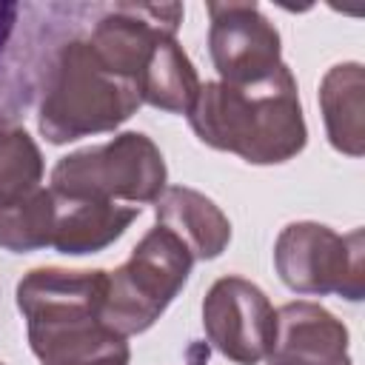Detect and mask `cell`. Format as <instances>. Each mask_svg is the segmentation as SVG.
<instances>
[{
	"label": "cell",
	"mask_w": 365,
	"mask_h": 365,
	"mask_svg": "<svg viewBox=\"0 0 365 365\" xmlns=\"http://www.w3.org/2000/svg\"><path fill=\"white\" fill-rule=\"evenodd\" d=\"M268 365H351L348 328L328 308L294 299L277 308V334Z\"/></svg>",
	"instance_id": "10"
},
{
	"label": "cell",
	"mask_w": 365,
	"mask_h": 365,
	"mask_svg": "<svg viewBox=\"0 0 365 365\" xmlns=\"http://www.w3.org/2000/svg\"><path fill=\"white\" fill-rule=\"evenodd\" d=\"M182 23L180 3L163 6H137L117 3L111 6L86 37L97 60L117 77L131 80L137 86V74L163 34H177Z\"/></svg>",
	"instance_id": "9"
},
{
	"label": "cell",
	"mask_w": 365,
	"mask_h": 365,
	"mask_svg": "<svg viewBox=\"0 0 365 365\" xmlns=\"http://www.w3.org/2000/svg\"><path fill=\"white\" fill-rule=\"evenodd\" d=\"M274 265L297 294H336L356 302L365 294L362 228L336 234L322 222H291L274 242Z\"/></svg>",
	"instance_id": "6"
},
{
	"label": "cell",
	"mask_w": 365,
	"mask_h": 365,
	"mask_svg": "<svg viewBox=\"0 0 365 365\" xmlns=\"http://www.w3.org/2000/svg\"><path fill=\"white\" fill-rule=\"evenodd\" d=\"M194 257L168 228H151L131 257L108 271L103 325L120 336L148 331L188 282Z\"/></svg>",
	"instance_id": "5"
},
{
	"label": "cell",
	"mask_w": 365,
	"mask_h": 365,
	"mask_svg": "<svg viewBox=\"0 0 365 365\" xmlns=\"http://www.w3.org/2000/svg\"><path fill=\"white\" fill-rule=\"evenodd\" d=\"M200 86L197 68L177 43V34H163L137 74L140 100L168 114H188Z\"/></svg>",
	"instance_id": "14"
},
{
	"label": "cell",
	"mask_w": 365,
	"mask_h": 365,
	"mask_svg": "<svg viewBox=\"0 0 365 365\" xmlns=\"http://www.w3.org/2000/svg\"><path fill=\"white\" fill-rule=\"evenodd\" d=\"M188 123L200 143L237 154L251 165L288 163L308 140L299 88L285 63L257 86L202 83Z\"/></svg>",
	"instance_id": "1"
},
{
	"label": "cell",
	"mask_w": 365,
	"mask_h": 365,
	"mask_svg": "<svg viewBox=\"0 0 365 365\" xmlns=\"http://www.w3.org/2000/svg\"><path fill=\"white\" fill-rule=\"evenodd\" d=\"M208 51L228 86H257L282 66V43L277 26L257 3H208Z\"/></svg>",
	"instance_id": "8"
},
{
	"label": "cell",
	"mask_w": 365,
	"mask_h": 365,
	"mask_svg": "<svg viewBox=\"0 0 365 365\" xmlns=\"http://www.w3.org/2000/svg\"><path fill=\"white\" fill-rule=\"evenodd\" d=\"M17 6L14 3H0V54H3V48H6V43H9V37H11V31H14V23H17Z\"/></svg>",
	"instance_id": "17"
},
{
	"label": "cell",
	"mask_w": 365,
	"mask_h": 365,
	"mask_svg": "<svg viewBox=\"0 0 365 365\" xmlns=\"http://www.w3.org/2000/svg\"><path fill=\"white\" fill-rule=\"evenodd\" d=\"M54 202L57 214L51 248L66 257H83L108 248L140 217L137 205H117L108 200H74L54 194Z\"/></svg>",
	"instance_id": "11"
},
{
	"label": "cell",
	"mask_w": 365,
	"mask_h": 365,
	"mask_svg": "<svg viewBox=\"0 0 365 365\" xmlns=\"http://www.w3.org/2000/svg\"><path fill=\"white\" fill-rule=\"evenodd\" d=\"M208 342L237 365H259L277 334V311L265 291L245 277H220L202 299Z\"/></svg>",
	"instance_id": "7"
},
{
	"label": "cell",
	"mask_w": 365,
	"mask_h": 365,
	"mask_svg": "<svg viewBox=\"0 0 365 365\" xmlns=\"http://www.w3.org/2000/svg\"><path fill=\"white\" fill-rule=\"evenodd\" d=\"M143 106L137 86L111 74L88 40H68L60 46L43 86L37 128L54 143H74L80 137L106 134L123 125Z\"/></svg>",
	"instance_id": "3"
},
{
	"label": "cell",
	"mask_w": 365,
	"mask_h": 365,
	"mask_svg": "<svg viewBox=\"0 0 365 365\" xmlns=\"http://www.w3.org/2000/svg\"><path fill=\"white\" fill-rule=\"evenodd\" d=\"M128 359H131V351H120L97 359H71V362H51V365H128Z\"/></svg>",
	"instance_id": "18"
},
{
	"label": "cell",
	"mask_w": 365,
	"mask_h": 365,
	"mask_svg": "<svg viewBox=\"0 0 365 365\" xmlns=\"http://www.w3.org/2000/svg\"><path fill=\"white\" fill-rule=\"evenodd\" d=\"M54 214V194L43 185L14 202L0 205V248L11 254H29L51 245Z\"/></svg>",
	"instance_id": "15"
},
{
	"label": "cell",
	"mask_w": 365,
	"mask_h": 365,
	"mask_svg": "<svg viewBox=\"0 0 365 365\" xmlns=\"http://www.w3.org/2000/svg\"><path fill=\"white\" fill-rule=\"evenodd\" d=\"M165 160L151 137L123 131L103 145H88L57 160L51 168V194L74 200H125L137 208L157 202L165 191Z\"/></svg>",
	"instance_id": "4"
},
{
	"label": "cell",
	"mask_w": 365,
	"mask_h": 365,
	"mask_svg": "<svg viewBox=\"0 0 365 365\" xmlns=\"http://www.w3.org/2000/svg\"><path fill=\"white\" fill-rule=\"evenodd\" d=\"M108 271L31 268L17 282L31 354L43 362L97 359L128 351L125 336L103 325Z\"/></svg>",
	"instance_id": "2"
},
{
	"label": "cell",
	"mask_w": 365,
	"mask_h": 365,
	"mask_svg": "<svg viewBox=\"0 0 365 365\" xmlns=\"http://www.w3.org/2000/svg\"><path fill=\"white\" fill-rule=\"evenodd\" d=\"M157 225L168 228L194 259H217L231 242V222L214 200L185 185H165L154 202Z\"/></svg>",
	"instance_id": "12"
},
{
	"label": "cell",
	"mask_w": 365,
	"mask_h": 365,
	"mask_svg": "<svg viewBox=\"0 0 365 365\" xmlns=\"http://www.w3.org/2000/svg\"><path fill=\"white\" fill-rule=\"evenodd\" d=\"M319 108L328 140L348 157L365 151V71L359 63L331 66L319 83Z\"/></svg>",
	"instance_id": "13"
},
{
	"label": "cell",
	"mask_w": 365,
	"mask_h": 365,
	"mask_svg": "<svg viewBox=\"0 0 365 365\" xmlns=\"http://www.w3.org/2000/svg\"><path fill=\"white\" fill-rule=\"evenodd\" d=\"M43 154L34 137L14 120L0 117V205L40 188Z\"/></svg>",
	"instance_id": "16"
},
{
	"label": "cell",
	"mask_w": 365,
	"mask_h": 365,
	"mask_svg": "<svg viewBox=\"0 0 365 365\" xmlns=\"http://www.w3.org/2000/svg\"><path fill=\"white\" fill-rule=\"evenodd\" d=\"M191 365H200V362H191Z\"/></svg>",
	"instance_id": "19"
},
{
	"label": "cell",
	"mask_w": 365,
	"mask_h": 365,
	"mask_svg": "<svg viewBox=\"0 0 365 365\" xmlns=\"http://www.w3.org/2000/svg\"><path fill=\"white\" fill-rule=\"evenodd\" d=\"M0 365H3V362H0Z\"/></svg>",
	"instance_id": "20"
}]
</instances>
